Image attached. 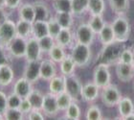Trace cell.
Listing matches in <instances>:
<instances>
[{"instance_id": "34", "label": "cell", "mask_w": 134, "mask_h": 120, "mask_svg": "<svg viewBox=\"0 0 134 120\" xmlns=\"http://www.w3.org/2000/svg\"><path fill=\"white\" fill-rule=\"evenodd\" d=\"M52 6L56 13H72L71 0H53Z\"/></svg>"}, {"instance_id": "23", "label": "cell", "mask_w": 134, "mask_h": 120, "mask_svg": "<svg viewBox=\"0 0 134 120\" xmlns=\"http://www.w3.org/2000/svg\"><path fill=\"white\" fill-rule=\"evenodd\" d=\"M49 91L55 95H59L65 91L64 76H55L49 81Z\"/></svg>"}, {"instance_id": "19", "label": "cell", "mask_w": 134, "mask_h": 120, "mask_svg": "<svg viewBox=\"0 0 134 120\" xmlns=\"http://www.w3.org/2000/svg\"><path fill=\"white\" fill-rule=\"evenodd\" d=\"M75 39L74 34L71 32V29H62L59 34L57 36L56 43L60 45L62 47L68 48L73 46V40Z\"/></svg>"}, {"instance_id": "29", "label": "cell", "mask_w": 134, "mask_h": 120, "mask_svg": "<svg viewBox=\"0 0 134 120\" xmlns=\"http://www.w3.org/2000/svg\"><path fill=\"white\" fill-rule=\"evenodd\" d=\"M104 11V0H88V12L91 15H102Z\"/></svg>"}, {"instance_id": "46", "label": "cell", "mask_w": 134, "mask_h": 120, "mask_svg": "<svg viewBox=\"0 0 134 120\" xmlns=\"http://www.w3.org/2000/svg\"><path fill=\"white\" fill-rule=\"evenodd\" d=\"M19 109L24 113L25 115H27L29 112L33 109V107H32V104L30 103L28 98H23L22 101H21V104L19 106Z\"/></svg>"}, {"instance_id": "49", "label": "cell", "mask_w": 134, "mask_h": 120, "mask_svg": "<svg viewBox=\"0 0 134 120\" xmlns=\"http://www.w3.org/2000/svg\"><path fill=\"white\" fill-rule=\"evenodd\" d=\"M125 119H126V120H134V112H132V113L129 114L126 118H125Z\"/></svg>"}, {"instance_id": "48", "label": "cell", "mask_w": 134, "mask_h": 120, "mask_svg": "<svg viewBox=\"0 0 134 120\" xmlns=\"http://www.w3.org/2000/svg\"><path fill=\"white\" fill-rule=\"evenodd\" d=\"M8 11L9 10L7 8H0V26L3 25L8 19H10Z\"/></svg>"}, {"instance_id": "51", "label": "cell", "mask_w": 134, "mask_h": 120, "mask_svg": "<svg viewBox=\"0 0 134 120\" xmlns=\"http://www.w3.org/2000/svg\"><path fill=\"white\" fill-rule=\"evenodd\" d=\"M4 119H5L4 114H3V113H0V120H4Z\"/></svg>"}, {"instance_id": "44", "label": "cell", "mask_w": 134, "mask_h": 120, "mask_svg": "<svg viewBox=\"0 0 134 120\" xmlns=\"http://www.w3.org/2000/svg\"><path fill=\"white\" fill-rule=\"evenodd\" d=\"M8 109V95L3 90H0V113L4 114Z\"/></svg>"}, {"instance_id": "12", "label": "cell", "mask_w": 134, "mask_h": 120, "mask_svg": "<svg viewBox=\"0 0 134 120\" xmlns=\"http://www.w3.org/2000/svg\"><path fill=\"white\" fill-rule=\"evenodd\" d=\"M24 71H23V77L30 81L32 84H36L40 80V62L41 61H26Z\"/></svg>"}, {"instance_id": "21", "label": "cell", "mask_w": 134, "mask_h": 120, "mask_svg": "<svg viewBox=\"0 0 134 120\" xmlns=\"http://www.w3.org/2000/svg\"><path fill=\"white\" fill-rule=\"evenodd\" d=\"M16 25V36H20L22 39H28L32 36V29H33V23L28 22L26 20L18 19L15 22Z\"/></svg>"}, {"instance_id": "37", "label": "cell", "mask_w": 134, "mask_h": 120, "mask_svg": "<svg viewBox=\"0 0 134 120\" xmlns=\"http://www.w3.org/2000/svg\"><path fill=\"white\" fill-rule=\"evenodd\" d=\"M88 24L93 30V32L98 35L100 32V30L103 28V26L105 24V22L103 21L102 15H92L91 18L88 21Z\"/></svg>"}, {"instance_id": "40", "label": "cell", "mask_w": 134, "mask_h": 120, "mask_svg": "<svg viewBox=\"0 0 134 120\" xmlns=\"http://www.w3.org/2000/svg\"><path fill=\"white\" fill-rule=\"evenodd\" d=\"M6 120H22L26 115L19 109H8L4 113Z\"/></svg>"}, {"instance_id": "43", "label": "cell", "mask_w": 134, "mask_h": 120, "mask_svg": "<svg viewBox=\"0 0 134 120\" xmlns=\"http://www.w3.org/2000/svg\"><path fill=\"white\" fill-rule=\"evenodd\" d=\"M133 61V51L129 49H124L122 54H121L120 61L124 64H131Z\"/></svg>"}, {"instance_id": "45", "label": "cell", "mask_w": 134, "mask_h": 120, "mask_svg": "<svg viewBox=\"0 0 134 120\" xmlns=\"http://www.w3.org/2000/svg\"><path fill=\"white\" fill-rule=\"evenodd\" d=\"M26 117L29 120H44L45 119L44 113L42 112V111H39V109H32L31 112L26 115Z\"/></svg>"}, {"instance_id": "33", "label": "cell", "mask_w": 134, "mask_h": 120, "mask_svg": "<svg viewBox=\"0 0 134 120\" xmlns=\"http://www.w3.org/2000/svg\"><path fill=\"white\" fill-rule=\"evenodd\" d=\"M71 6L72 14L79 17L88 11V0H71Z\"/></svg>"}, {"instance_id": "26", "label": "cell", "mask_w": 134, "mask_h": 120, "mask_svg": "<svg viewBox=\"0 0 134 120\" xmlns=\"http://www.w3.org/2000/svg\"><path fill=\"white\" fill-rule=\"evenodd\" d=\"M77 67L71 55H67L64 59L59 62V69L62 76H70L74 74L75 68Z\"/></svg>"}, {"instance_id": "36", "label": "cell", "mask_w": 134, "mask_h": 120, "mask_svg": "<svg viewBox=\"0 0 134 120\" xmlns=\"http://www.w3.org/2000/svg\"><path fill=\"white\" fill-rule=\"evenodd\" d=\"M73 99L66 91L57 95V102H58V106H59V109L60 112H65V109L69 107Z\"/></svg>"}, {"instance_id": "41", "label": "cell", "mask_w": 134, "mask_h": 120, "mask_svg": "<svg viewBox=\"0 0 134 120\" xmlns=\"http://www.w3.org/2000/svg\"><path fill=\"white\" fill-rule=\"evenodd\" d=\"M23 98L20 97L19 95L15 92H12L11 94L8 95V107L9 109H19V106L21 104Z\"/></svg>"}, {"instance_id": "32", "label": "cell", "mask_w": 134, "mask_h": 120, "mask_svg": "<svg viewBox=\"0 0 134 120\" xmlns=\"http://www.w3.org/2000/svg\"><path fill=\"white\" fill-rule=\"evenodd\" d=\"M81 108L78 105V102L72 101L69 107L65 109V119L70 120H79L81 118Z\"/></svg>"}, {"instance_id": "27", "label": "cell", "mask_w": 134, "mask_h": 120, "mask_svg": "<svg viewBox=\"0 0 134 120\" xmlns=\"http://www.w3.org/2000/svg\"><path fill=\"white\" fill-rule=\"evenodd\" d=\"M109 6L115 14L124 15L129 10V0H108Z\"/></svg>"}, {"instance_id": "1", "label": "cell", "mask_w": 134, "mask_h": 120, "mask_svg": "<svg viewBox=\"0 0 134 120\" xmlns=\"http://www.w3.org/2000/svg\"><path fill=\"white\" fill-rule=\"evenodd\" d=\"M125 49L123 42L113 41L109 44L103 45V48L100 52L97 61L98 64H105L107 66L117 64L120 61L121 54Z\"/></svg>"}, {"instance_id": "47", "label": "cell", "mask_w": 134, "mask_h": 120, "mask_svg": "<svg viewBox=\"0 0 134 120\" xmlns=\"http://www.w3.org/2000/svg\"><path fill=\"white\" fill-rule=\"evenodd\" d=\"M21 5V0H6V8L10 11H14L19 8Z\"/></svg>"}, {"instance_id": "39", "label": "cell", "mask_w": 134, "mask_h": 120, "mask_svg": "<svg viewBox=\"0 0 134 120\" xmlns=\"http://www.w3.org/2000/svg\"><path fill=\"white\" fill-rule=\"evenodd\" d=\"M85 118L87 120H100L103 119V115L100 112V108L98 106H90L86 111L85 113Z\"/></svg>"}, {"instance_id": "22", "label": "cell", "mask_w": 134, "mask_h": 120, "mask_svg": "<svg viewBox=\"0 0 134 120\" xmlns=\"http://www.w3.org/2000/svg\"><path fill=\"white\" fill-rule=\"evenodd\" d=\"M118 112L121 118H125L129 114L134 112V105L132 100L129 97H122L119 103H118Z\"/></svg>"}, {"instance_id": "13", "label": "cell", "mask_w": 134, "mask_h": 120, "mask_svg": "<svg viewBox=\"0 0 134 120\" xmlns=\"http://www.w3.org/2000/svg\"><path fill=\"white\" fill-rule=\"evenodd\" d=\"M116 74L122 82H130L134 78V66L131 64H124L119 61L116 64Z\"/></svg>"}, {"instance_id": "25", "label": "cell", "mask_w": 134, "mask_h": 120, "mask_svg": "<svg viewBox=\"0 0 134 120\" xmlns=\"http://www.w3.org/2000/svg\"><path fill=\"white\" fill-rule=\"evenodd\" d=\"M48 24L47 21L42 20H35L33 23V29H32V36L39 39L45 36H48Z\"/></svg>"}, {"instance_id": "28", "label": "cell", "mask_w": 134, "mask_h": 120, "mask_svg": "<svg viewBox=\"0 0 134 120\" xmlns=\"http://www.w3.org/2000/svg\"><path fill=\"white\" fill-rule=\"evenodd\" d=\"M55 18L62 29H71L74 24V14L72 13H56Z\"/></svg>"}, {"instance_id": "31", "label": "cell", "mask_w": 134, "mask_h": 120, "mask_svg": "<svg viewBox=\"0 0 134 120\" xmlns=\"http://www.w3.org/2000/svg\"><path fill=\"white\" fill-rule=\"evenodd\" d=\"M48 55H49V58H50L51 61H53L56 64H59L67 56L66 53H65V48L57 44V43L54 45V47L51 49Z\"/></svg>"}, {"instance_id": "20", "label": "cell", "mask_w": 134, "mask_h": 120, "mask_svg": "<svg viewBox=\"0 0 134 120\" xmlns=\"http://www.w3.org/2000/svg\"><path fill=\"white\" fill-rule=\"evenodd\" d=\"M35 13H36V20L48 21L51 18V12L48 6L42 1H36L33 3Z\"/></svg>"}, {"instance_id": "11", "label": "cell", "mask_w": 134, "mask_h": 120, "mask_svg": "<svg viewBox=\"0 0 134 120\" xmlns=\"http://www.w3.org/2000/svg\"><path fill=\"white\" fill-rule=\"evenodd\" d=\"M41 111L46 116H50V117L56 116L60 112L57 102V95L53 94L50 91L44 94Z\"/></svg>"}, {"instance_id": "50", "label": "cell", "mask_w": 134, "mask_h": 120, "mask_svg": "<svg viewBox=\"0 0 134 120\" xmlns=\"http://www.w3.org/2000/svg\"><path fill=\"white\" fill-rule=\"evenodd\" d=\"M0 8H6V0H0Z\"/></svg>"}, {"instance_id": "53", "label": "cell", "mask_w": 134, "mask_h": 120, "mask_svg": "<svg viewBox=\"0 0 134 120\" xmlns=\"http://www.w3.org/2000/svg\"><path fill=\"white\" fill-rule=\"evenodd\" d=\"M0 45H2V43H1V39H0Z\"/></svg>"}, {"instance_id": "7", "label": "cell", "mask_w": 134, "mask_h": 120, "mask_svg": "<svg viewBox=\"0 0 134 120\" xmlns=\"http://www.w3.org/2000/svg\"><path fill=\"white\" fill-rule=\"evenodd\" d=\"M26 46H27V39L16 36L6 46V49L13 59H21L25 57Z\"/></svg>"}, {"instance_id": "16", "label": "cell", "mask_w": 134, "mask_h": 120, "mask_svg": "<svg viewBox=\"0 0 134 120\" xmlns=\"http://www.w3.org/2000/svg\"><path fill=\"white\" fill-rule=\"evenodd\" d=\"M14 79V72L11 64L0 65V87H9Z\"/></svg>"}, {"instance_id": "2", "label": "cell", "mask_w": 134, "mask_h": 120, "mask_svg": "<svg viewBox=\"0 0 134 120\" xmlns=\"http://www.w3.org/2000/svg\"><path fill=\"white\" fill-rule=\"evenodd\" d=\"M71 57L78 67H85L90 64L92 59V52L89 45L75 42L71 47Z\"/></svg>"}, {"instance_id": "42", "label": "cell", "mask_w": 134, "mask_h": 120, "mask_svg": "<svg viewBox=\"0 0 134 120\" xmlns=\"http://www.w3.org/2000/svg\"><path fill=\"white\" fill-rule=\"evenodd\" d=\"M12 59L13 58L9 55L8 51H7L5 46L0 45V65H3V64H11Z\"/></svg>"}, {"instance_id": "8", "label": "cell", "mask_w": 134, "mask_h": 120, "mask_svg": "<svg viewBox=\"0 0 134 120\" xmlns=\"http://www.w3.org/2000/svg\"><path fill=\"white\" fill-rule=\"evenodd\" d=\"M109 66L105 64H98V65L94 68L93 72V82L100 88H103L110 84L111 74L109 72Z\"/></svg>"}, {"instance_id": "24", "label": "cell", "mask_w": 134, "mask_h": 120, "mask_svg": "<svg viewBox=\"0 0 134 120\" xmlns=\"http://www.w3.org/2000/svg\"><path fill=\"white\" fill-rule=\"evenodd\" d=\"M98 36L100 43L103 45L109 44V43L115 41V35L113 32V28H112L111 24H109V23L104 24L103 28L98 34Z\"/></svg>"}, {"instance_id": "5", "label": "cell", "mask_w": 134, "mask_h": 120, "mask_svg": "<svg viewBox=\"0 0 134 120\" xmlns=\"http://www.w3.org/2000/svg\"><path fill=\"white\" fill-rule=\"evenodd\" d=\"M122 99V94L117 86L109 84L103 88L102 91V101L108 108H112L118 105L119 101Z\"/></svg>"}, {"instance_id": "30", "label": "cell", "mask_w": 134, "mask_h": 120, "mask_svg": "<svg viewBox=\"0 0 134 120\" xmlns=\"http://www.w3.org/2000/svg\"><path fill=\"white\" fill-rule=\"evenodd\" d=\"M27 98L29 99L30 103L32 104L33 109H39V111H41L43 99H44V94H42L41 92L37 90H33Z\"/></svg>"}, {"instance_id": "10", "label": "cell", "mask_w": 134, "mask_h": 120, "mask_svg": "<svg viewBox=\"0 0 134 120\" xmlns=\"http://www.w3.org/2000/svg\"><path fill=\"white\" fill-rule=\"evenodd\" d=\"M42 51L40 49L38 43V39L31 36L27 39V46H26L25 60L26 61H41Z\"/></svg>"}, {"instance_id": "38", "label": "cell", "mask_w": 134, "mask_h": 120, "mask_svg": "<svg viewBox=\"0 0 134 120\" xmlns=\"http://www.w3.org/2000/svg\"><path fill=\"white\" fill-rule=\"evenodd\" d=\"M48 24V32H49V36H53L54 39H56L57 36L62 31V26L59 25V22L57 21L55 17H51V18L47 21Z\"/></svg>"}, {"instance_id": "18", "label": "cell", "mask_w": 134, "mask_h": 120, "mask_svg": "<svg viewBox=\"0 0 134 120\" xmlns=\"http://www.w3.org/2000/svg\"><path fill=\"white\" fill-rule=\"evenodd\" d=\"M18 17L20 19L26 20L28 22L34 23L36 20V13L34 5L31 3L21 4L18 8Z\"/></svg>"}, {"instance_id": "35", "label": "cell", "mask_w": 134, "mask_h": 120, "mask_svg": "<svg viewBox=\"0 0 134 120\" xmlns=\"http://www.w3.org/2000/svg\"><path fill=\"white\" fill-rule=\"evenodd\" d=\"M38 43L40 46L42 53H49L50 50L54 47V45L56 44V39L51 36H45L41 39H38Z\"/></svg>"}, {"instance_id": "6", "label": "cell", "mask_w": 134, "mask_h": 120, "mask_svg": "<svg viewBox=\"0 0 134 120\" xmlns=\"http://www.w3.org/2000/svg\"><path fill=\"white\" fill-rule=\"evenodd\" d=\"M95 35L96 34L93 32L88 23H81L76 29L74 36L76 42L90 46L93 43Z\"/></svg>"}, {"instance_id": "17", "label": "cell", "mask_w": 134, "mask_h": 120, "mask_svg": "<svg viewBox=\"0 0 134 120\" xmlns=\"http://www.w3.org/2000/svg\"><path fill=\"white\" fill-rule=\"evenodd\" d=\"M100 87L93 82V83H87L82 87V93L81 97L82 100L85 102H93L95 101L100 93Z\"/></svg>"}, {"instance_id": "52", "label": "cell", "mask_w": 134, "mask_h": 120, "mask_svg": "<svg viewBox=\"0 0 134 120\" xmlns=\"http://www.w3.org/2000/svg\"><path fill=\"white\" fill-rule=\"evenodd\" d=\"M132 65L134 66V49H133V61H132Z\"/></svg>"}, {"instance_id": "54", "label": "cell", "mask_w": 134, "mask_h": 120, "mask_svg": "<svg viewBox=\"0 0 134 120\" xmlns=\"http://www.w3.org/2000/svg\"><path fill=\"white\" fill-rule=\"evenodd\" d=\"M52 1H53V0H52Z\"/></svg>"}, {"instance_id": "4", "label": "cell", "mask_w": 134, "mask_h": 120, "mask_svg": "<svg viewBox=\"0 0 134 120\" xmlns=\"http://www.w3.org/2000/svg\"><path fill=\"white\" fill-rule=\"evenodd\" d=\"M65 80V91L71 96L73 101L79 102L82 100L81 93H82V84L81 80L75 75L72 74L70 76H64Z\"/></svg>"}, {"instance_id": "9", "label": "cell", "mask_w": 134, "mask_h": 120, "mask_svg": "<svg viewBox=\"0 0 134 120\" xmlns=\"http://www.w3.org/2000/svg\"><path fill=\"white\" fill-rule=\"evenodd\" d=\"M16 36V25L14 20L8 19L0 26V39L3 46H7Z\"/></svg>"}, {"instance_id": "14", "label": "cell", "mask_w": 134, "mask_h": 120, "mask_svg": "<svg viewBox=\"0 0 134 120\" xmlns=\"http://www.w3.org/2000/svg\"><path fill=\"white\" fill-rule=\"evenodd\" d=\"M57 76L56 62L51 60H41L40 62V79L43 81H50Z\"/></svg>"}, {"instance_id": "15", "label": "cell", "mask_w": 134, "mask_h": 120, "mask_svg": "<svg viewBox=\"0 0 134 120\" xmlns=\"http://www.w3.org/2000/svg\"><path fill=\"white\" fill-rule=\"evenodd\" d=\"M33 90V84L26 78H24L23 76L14 82V87H13V91L15 92L22 98L28 97V95L31 93Z\"/></svg>"}, {"instance_id": "3", "label": "cell", "mask_w": 134, "mask_h": 120, "mask_svg": "<svg viewBox=\"0 0 134 120\" xmlns=\"http://www.w3.org/2000/svg\"><path fill=\"white\" fill-rule=\"evenodd\" d=\"M115 35V40L119 42H126L130 36V23L124 15H119L111 23Z\"/></svg>"}]
</instances>
